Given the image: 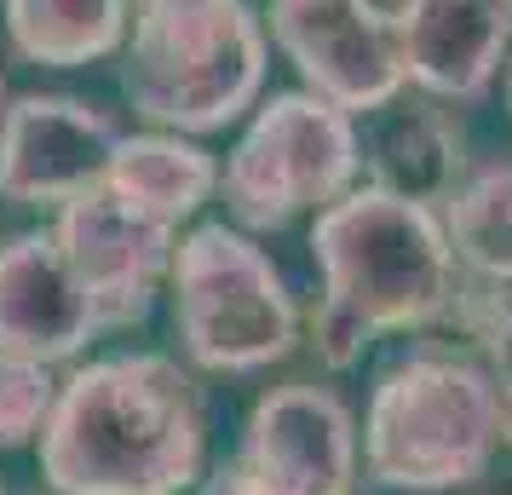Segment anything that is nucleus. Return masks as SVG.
<instances>
[{"mask_svg": "<svg viewBox=\"0 0 512 495\" xmlns=\"http://www.w3.org/2000/svg\"><path fill=\"white\" fill-rule=\"evenodd\" d=\"M208 472V403L162 352L93 357L58 386L41 432L52 495H190Z\"/></svg>", "mask_w": 512, "mask_h": 495, "instance_id": "obj_1", "label": "nucleus"}, {"mask_svg": "<svg viewBox=\"0 0 512 495\" xmlns=\"http://www.w3.org/2000/svg\"><path fill=\"white\" fill-rule=\"evenodd\" d=\"M311 260L323 271V306L311 317L317 363L346 375L374 340L420 334L455 317L461 260L438 208L374 185L346 190L311 225Z\"/></svg>", "mask_w": 512, "mask_h": 495, "instance_id": "obj_2", "label": "nucleus"}, {"mask_svg": "<svg viewBox=\"0 0 512 495\" xmlns=\"http://www.w3.org/2000/svg\"><path fill=\"white\" fill-rule=\"evenodd\" d=\"M501 444L507 421L484 357L415 340L380 363L363 415V472L380 490H466L489 472Z\"/></svg>", "mask_w": 512, "mask_h": 495, "instance_id": "obj_3", "label": "nucleus"}, {"mask_svg": "<svg viewBox=\"0 0 512 495\" xmlns=\"http://www.w3.org/2000/svg\"><path fill=\"white\" fill-rule=\"evenodd\" d=\"M271 64L265 18L248 0H179L133 6V35L121 47V93L133 116L162 133H219L254 110Z\"/></svg>", "mask_w": 512, "mask_h": 495, "instance_id": "obj_4", "label": "nucleus"}, {"mask_svg": "<svg viewBox=\"0 0 512 495\" xmlns=\"http://www.w3.org/2000/svg\"><path fill=\"white\" fill-rule=\"evenodd\" d=\"M173 329L196 369L254 375L300 346V306L242 225H196L173 260Z\"/></svg>", "mask_w": 512, "mask_h": 495, "instance_id": "obj_5", "label": "nucleus"}, {"mask_svg": "<svg viewBox=\"0 0 512 495\" xmlns=\"http://www.w3.org/2000/svg\"><path fill=\"white\" fill-rule=\"evenodd\" d=\"M357 173L363 139L351 110L317 93H271L219 167V190L242 231H288L357 190Z\"/></svg>", "mask_w": 512, "mask_h": 495, "instance_id": "obj_6", "label": "nucleus"}, {"mask_svg": "<svg viewBox=\"0 0 512 495\" xmlns=\"http://www.w3.org/2000/svg\"><path fill=\"white\" fill-rule=\"evenodd\" d=\"M357 426L328 386H271L242 426L231 461L202 478V495H351Z\"/></svg>", "mask_w": 512, "mask_h": 495, "instance_id": "obj_7", "label": "nucleus"}, {"mask_svg": "<svg viewBox=\"0 0 512 495\" xmlns=\"http://www.w3.org/2000/svg\"><path fill=\"white\" fill-rule=\"evenodd\" d=\"M265 35L300 70L305 93L351 116H374L409 87L397 24L374 0H271Z\"/></svg>", "mask_w": 512, "mask_h": 495, "instance_id": "obj_8", "label": "nucleus"}, {"mask_svg": "<svg viewBox=\"0 0 512 495\" xmlns=\"http://www.w3.org/2000/svg\"><path fill=\"white\" fill-rule=\"evenodd\" d=\"M121 127L98 104L70 93H24L0 116V202L12 208H70L104 185Z\"/></svg>", "mask_w": 512, "mask_h": 495, "instance_id": "obj_9", "label": "nucleus"}, {"mask_svg": "<svg viewBox=\"0 0 512 495\" xmlns=\"http://www.w3.org/2000/svg\"><path fill=\"white\" fill-rule=\"evenodd\" d=\"M52 236H58L64 260L75 265L81 288L93 294L104 334L139 329L144 317H150V306H156L162 283H173L179 231L133 213L104 185L75 196L70 208H58Z\"/></svg>", "mask_w": 512, "mask_h": 495, "instance_id": "obj_10", "label": "nucleus"}, {"mask_svg": "<svg viewBox=\"0 0 512 495\" xmlns=\"http://www.w3.org/2000/svg\"><path fill=\"white\" fill-rule=\"evenodd\" d=\"M98 334H104V323H98L93 294L64 260L52 225L6 236L0 242V352L58 369L87 352V340H98Z\"/></svg>", "mask_w": 512, "mask_h": 495, "instance_id": "obj_11", "label": "nucleus"}, {"mask_svg": "<svg viewBox=\"0 0 512 495\" xmlns=\"http://www.w3.org/2000/svg\"><path fill=\"white\" fill-rule=\"evenodd\" d=\"M409 87L472 104L512 64V0H397L392 12Z\"/></svg>", "mask_w": 512, "mask_h": 495, "instance_id": "obj_12", "label": "nucleus"}, {"mask_svg": "<svg viewBox=\"0 0 512 495\" xmlns=\"http://www.w3.org/2000/svg\"><path fill=\"white\" fill-rule=\"evenodd\" d=\"M363 167H369L374 190L443 213L466 179L461 127L438 104H397L392 98L386 110H374L369 133H363Z\"/></svg>", "mask_w": 512, "mask_h": 495, "instance_id": "obj_13", "label": "nucleus"}, {"mask_svg": "<svg viewBox=\"0 0 512 495\" xmlns=\"http://www.w3.org/2000/svg\"><path fill=\"white\" fill-rule=\"evenodd\" d=\"M104 190L116 202H127L133 213L179 231L190 213L219 190V162L196 139H185V133H162V127L121 133L116 162L104 173Z\"/></svg>", "mask_w": 512, "mask_h": 495, "instance_id": "obj_14", "label": "nucleus"}, {"mask_svg": "<svg viewBox=\"0 0 512 495\" xmlns=\"http://www.w3.org/2000/svg\"><path fill=\"white\" fill-rule=\"evenodd\" d=\"M0 18L24 64L81 70L127 47L133 0H0Z\"/></svg>", "mask_w": 512, "mask_h": 495, "instance_id": "obj_15", "label": "nucleus"}, {"mask_svg": "<svg viewBox=\"0 0 512 495\" xmlns=\"http://www.w3.org/2000/svg\"><path fill=\"white\" fill-rule=\"evenodd\" d=\"M443 231L461 277L512 288V162L472 167L443 208Z\"/></svg>", "mask_w": 512, "mask_h": 495, "instance_id": "obj_16", "label": "nucleus"}, {"mask_svg": "<svg viewBox=\"0 0 512 495\" xmlns=\"http://www.w3.org/2000/svg\"><path fill=\"white\" fill-rule=\"evenodd\" d=\"M449 323H461L478 340V357H484V369L495 375V392H501V421H507L512 444V288L461 277V300H455Z\"/></svg>", "mask_w": 512, "mask_h": 495, "instance_id": "obj_17", "label": "nucleus"}, {"mask_svg": "<svg viewBox=\"0 0 512 495\" xmlns=\"http://www.w3.org/2000/svg\"><path fill=\"white\" fill-rule=\"evenodd\" d=\"M58 386L64 380L52 375V363L0 352V449L41 444L52 409H58Z\"/></svg>", "mask_w": 512, "mask_h": 495, "instance_id": "obj_18", "label": "nucleus"}, {"mask_svg": "<svg viewBox=\"0 0 512 495\" xmlns=\"http://www.w3.org/2000/svg\"><path fill=\"white\" fill-rule=\"evenodd\" d=\"M484 495H512V478H501V484H489Z\"/></svg>", "mask_w": 512, "mask_h": 495, "instance_id": "obj_19", "label": "nucleus"}, {"mask_svg": "<svg viewBox=\"0 0 512 495\" xmlns=\"http://www.w3.org/2000/svg\"><path fill=\"white\" fill-rule=\"evenodd\" d=\"M133 6H179V0H133Z\"/></svg>", "mask_w": 512, "mask_h": 495, "instance_id": "obj_20", "label": "nucleus"}, {"mask_svg": "<svg viewBox=\"0 0 512 495\" xmlns=\"http://www.w3.org/2000/svg\"><path fill=\"white\" fill-rule=\"evenodd\" d=\"M0 116H6V75H0Z\"/></svg>", "mask_w": 512, "mask_h": 495, "instance_id": "obj_21", "label": "nucleus"}, {"mask_svg": "<svg viewBox=\"0 0 512 495\" xmlns=\"http://www.w3.org/2000/svg\"><path fill=\"white\" fill-rule=\"evenodd\" d=\"M507 104H512V64H507Z\"/></svg>", "mask_w": 512, "mask_h": 495, "instance_id": "obj_22", "label": "nucleus"}, {"mask_svg": "<svg viewBox=\"0 0 512 495\" xmlns=\"http://www.w3.org/2000/svg\"><path fill=\"white\" fill-rule=\"evenodd\" d=\"M0 495H6V484H0Z\"/></svg>", "mask_w": 512, "mask_h": 495, "instance_id": "obj_23", "label": "nucleus"}]
</instances>
